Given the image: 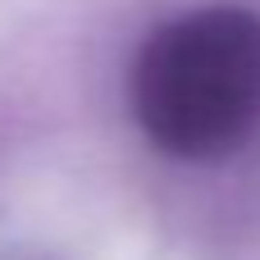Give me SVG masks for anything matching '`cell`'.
Returning a JSON list of instances; mask_svg holds the SVG:
<instances>
[{"label":"cell","instance_id":"cell-1","mask_svg":"<svg viewBox=\"0 0 260 260\" xmlns=\"http://www.w3.org/2000/svg\"><path fill=\"white\" fill-rule=\"evenodd\" d=\"M142 133L183 160H210L260 123V18L197 9L165 23L133 64Z\"/></svg>","mask_w":260,"mask_h":260}]
</instances>
